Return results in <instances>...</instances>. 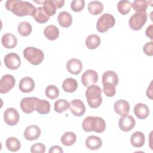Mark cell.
<instances>
[{
  "label": "cell",
  "instance_id": "cell-4",
  "mask_svg": "<svg viewBox=\"0 0 153 153\" xmlns=\"http://www.w3.org/2000/svg\"><path fill=\"white\" fill-rule=\"evenodd\" d=\"M23 56L32 65H38L43 61L44 54L39 48L27 47L23 50Z\"/></svg>",
  "mask_w": 153,
  "mask_h": 153
},
{
  "label": "cell",
  "instance_id": "cell-8",
  "mask_svg": "<svg viewBox=\"0 0 153 153\" xmlns=\"http://www.w3.org/2000/svg\"><path fill=\"white\" fill-rule=\"evenodd\" d=\"M136 124L134 118L130 115H122L118 121V126L121 130L127 132L132 130Z\"/></svg>",
  "mask_w": 153,
  "mask_h": 153
},
{
  "label": "cell",
  "instance_id": "cell-45",
  "mask_svg": "<svg viewBox=\"0 0 153 153\" xmlns=\"http://www.w3.org/2000/svg\"><path fill=\"white\" fill-rule=\"evenodd\" d=\"M54 1L57 6V8H60L62 7L65 4V1L63 0H54Z\"/></svg>",
  "mask_w": 153,
  "mask_h": 153
},
{
  "label": "cell",
  "instance_id": "cell-15",
  "mask_svg": "<svg viewBox=\"0 0 153 153\" xmlns=\"http://www.w3.org/2000/svg\"><path fill=\"white\" fill-rule=\"evenodd\" d=\"M68 71L73 75H78L82 69V62L78 59L69 60L66 65Z\"/></svg>",
  "mask_w": 153,
  "mask_h": 153
},
{
  "label": "cell",
  "instance_id": "cell-17",
  "mask_svg": "<svg viewBox=\"0 0 153 153\" xmlns=\"http://www.w3.org/2000/svg\"><path fill=\"white\" fill-rule=\"evenodd\" d=\"M134 114L140 120L146 118L149 114V109L147 105L142 103H137L134 107Z\"/></svg>",
  "mask_w": 153,
  "mask_h": 153
},
{
  "label": "cell",
  "instance_id": "cell-22",
  "mask_svg": "<svg viewBox=\"0 0 153 153\" xmlns=\"http://www.w3.org/2000/svg\"><path fill=\"white\" fill-rule=\"evenodd\" d=\"M85 145L89 149L96 150L102 146V140L98 136H90L85 140Z\"/></svg>",
  "mask_w": 153,
  "mask_h": 153
},
{
  "label": "cell",
  "instance_id": "cell-6",
  "mask_svg": "<svg viewBox=\"0 0 153 153\" xmlns=\"http://www.w3.org/2000/svg\"><path fill=\"white\" fill-rule=\"evenodd\" d=\"M147 17L146 11L135 13L129 19L128 25L130 27L134 30H140L146 23Z\"/></svg>",
  "mask_w": 153,
  "mask_h": 153
},
{
  "label": "cell",
  "instance_id": "cell-1",
  "mask_svg": "<svg viewBox=\"0 0 153 153\" xmlns=\"http://www.w3.org/2000/svg\"><path fill=\"white\" fill-rule=\"evenodd\" d=\"M5 5L8 11L19 17L26 16L33 17L36 10L31 3L21 0H8L6 1Z\"/></svg>",
  "mask_w": 153,
  "mask_h": 153
},
{
  "label": "cell",
  "instance_id": "cell-44",
  "mask_svg": "<svg viewBox=\"0 0 153 153\" xmlns=\"http://www.w3.org/2000/svg\"><path fill=\"white\" fill-rule=\"evenodd\" d=\"M152 82L151 81L150 84H149V87L147 88L146 90V96L148 98H149L150 99H152Z\"/></svg>",
  "mask_w": 153,
  "mask_h": 153
},
{
  "label": "cell",
  "instance_id": "cell-35",
  "mask_svg": "<svg viewBox=\"0 0 153 153\" xmlns=\"http://www.w3.org/2000/svg\"><path fill=\"white\" fill-rule=\"evenodd\" d=\"M69 108V103L65 99H59L54 103V109L57 113H62Z\"/></svg>",
  "mask_w": 153,
  "mask_h": 153
},
{
  "label": "cell",
  "instance_id": "cell-2",
  "mask_svg": "<svg viewBox=\"0 0 153 153\" xmlns=\"http://www.w3.org/2000/svg\"><path fill=\"white\" fill-rule=\"evenodd\" d=\"M82 127V129L87 132L93 131L100 133L105 130L106 123L101 117L88 116L83 120Z\"/></svg>",
  "mask_w": 153,
  "mask_h": 153
},
{
  "label": "cell",
  "instance_id": "cell-7",
  "mask_svg": "<svg viewBox=\"0 0 153 153\" xmlns=\"http://www.w3.org/2000/svg\"><path fill=\"white\" fill-rule=\"evenodd\" d=\"M5 66L11 70L17 69L21 65V59L19 56L14 53L7 54L4 59Z\"/></svg>",
  "mask_w": 153,
  "mask_h": 153
},
{
  "label": "cell",
  "instance_id": "cell-27",
  "mask_svg": "<svg viewBox=\"0 0 153 153\" xmlns=\"http://www.w3.org/2000/svg\"><path fill=\"white\" fill-rule=\"evenodd\" d=\"M63 90L68 93L74 92L78 88L76 80L72 78H68L64 80L62 84Z\"/></svg>",
  "mask_w": 153,
  "mask_h": 153
},
{
  "label": "cell",
  "instance_id": "cell-40",
  "mask_svg": "<svg viewBox=\"0 0 153 153\" xmlns=\"http://www.w3.org/2000/svg\"><path fill=\"white\" fill-rule=\"evenodd\" d=\"M46 148L44 144L41 143H36L31 146L30 152L32 153H44L45 152Z\"/></svg>",
  "mask_w": 153,
  "mask_h": 153
},
{
  "label": "cell",
  "instance_id": "cell-30",
  "mask_svg": "<svg viewBox=\"0 0 153 153\" xmlns=\"http://www.w3.org/2000/svg\"><path fill=\"white\" fill-rule=\"evenodd\" d=\"M42 8L48 16H52L56 13L57 6L54 0H46L43 2Z\"/></svg>",
  "mask_w": 153,
  "mask_h": 153
},
{
  "label": "cell",
  "instance_id": "cell-16",
  "mask_svg": "<svg viewBox=\"0 0 153 153\" xmlns=\"http://www.w3.org/2000/svg\"><path fill=\"white\" fill-rule=\"evenodd\" d=\"M19 88L23 93H30L35 88V82L30 77H24L20 80Z\"/></svg>",
  "mask_w": 153,
  "mask_h": 153
},
{
  "label": "cell",
  "instance_id": "cell-21",
  "mask_svg": "<svg viewBox=\"0 0 153 153\" xmlns=\"http://www.w3.org/2000/svg\"><path fill=\"white\" fill-rule=\"evenodd\" d=\"M145 142V137L142 131H135L130 137V143L135 148H141L143 146Z\"/></svg>",
  "mask_w": 153,
  "mask_h": 153
},
{
  "label": "cell",
  "instance_id": "cell-14",
  "mask_svg": "<svg viewBox=\"0 0 153 153\" xmlns=\"http://www.w3.org/2000/svg\"><path fill=\"white\" fill-rule=\"evenodd\" d=\"M41 129L36 125H30L27 126L24 131V137L27 140H35L40 136Z\"/></svg>",
  "mask_w": 153,
  "mask_h": 153
},
{
  "label": "cell",
  "instance_id": "cell-29",
  "mask_svg": "<svg viewBox=\"0 0 153 153\" xmlns=\"http://www.w3.org/2000/svg\"><path fill=\"white\" fill-rule=\"evenodd\" d=\"M76 140V134L72 131L65 132L61 137L62 143L65 146H71L75 143Z\"/></svg>",
  "mask_w": 153,
  "mask_h": 153
},
{
  "label": "cell",
  "instance_id": "cell-24",
  "mask_svg": "<svg viewBox=\"0 0 153 153\" xmlns=\"http://www.w3.org/2000/svg\"><path fill=\"white\" fill-rule=\"evenodd\" d=\"M44 34L48 39L50 41H54L59 37V30L57 26L55 25H50L45 28L44 30Z\"/></svg>",
  "mask_w": 153,
  "mask_h": 153
},
{
  "label": "cell",
  "instance_id": "cell-12",
  "mask_svg": "<svg viewBox=\"0 0 153 153\" xmlns=\"http://www.w3.org/2000/svg\"><path fill=\"white\" fill-rule=\"evenodd\" d=\"M19 114L16 109L9 108L7 109L4 113V121L8 126H15L19 121Z\"/></svg>",
  "mask_w": 153,
  "mask_h": 153
},
{
  "label": "cell",
  "instance_id": "cell-13",
  "mask_svg": "<svg viewBox=\"0 0 153 153\" xmlns=\"http://www.w3.org/2000/svg\"><path fill=\"white\" fill-rule=\"evenodd\" d=\"M71 112L76 117H81L85 112V107L82 101L79 99H74L69 103Z\"/></svg>",
  "mask_w": 153,
  "mask_h": 153
},
{
  "label": "cell",
  "instance_id": "cell-5",
  "mask_svg": "<svg viewBox=\"0 0 153 153\" xmlns=\"http://www.w3.org/2000/svg\"><path fill=\"white\" fill-rule=\"evenodd\" d=\"M115 24L114 17L110 14L105 13L99 18L96 23V28L99 32L104 33L109 29L114 27Z\"/></svg>",
  "mask_w": 153,
  "mask_h": 153
},
{
  "label": "cell",
  "instance_id": "cell-10",
  "mask_svg": "<svg viewBox=\"0 0 153 153\" xmlns=\"http://www.w3.org/2000/svg\"><path fill=\"white\" fill-rule=\"evenodd\" d=\"M38 98L35 97H26L23 98L20 103V108L26 114H30L36 110Z\"/></svg>",
  "mask_w": 153,
  "mask_h": 153
},
{
  "label": "cell",
  "instance_id": "cell-11",
  "mask_svg": "<svg viewBox=\"0 0 153 153\" xmlns=\"http://www.w3.org/2000/svg\"><path fill=\"white\" fill-rule=\"evenodd\" d=\"M81 80L83 85L85 87H88L95 84L97 82L98 74L93 69H88L83 73Z\"/></svg>",
  "mask_w": 153,
  "mask_h": 153
},
{
  "label": "cell",
  "instance_id": "cell-20",
  "mask_svg": "<svg viewBox=\"0 0 153 153\" xmlns=\"http://www.w3.org/2000/svg\"><path fill=\"white\" fill-rule=\"evenodd\" d=\"M102 83L109 84L116 87L118 83V76L117 74L112 71H108L103 73L102 75Z\"/></svg>",
  "mask_w": 153,
  "mask_h": 153
},
{
  "label": "cell",
  "instance_id": "cell-36",
  "mask_svg": "<svg viewBox=\"0 0 153 153\" xmlns=\"http://www.w3.org/2000/svg\"><path fill=\"white\" fill-rule=\"evenodd\" d=\"M45 93L48 98L51 100H54L59 97V90L56 85H49L46 87Z\"/></svg>",
  "mask_w": 153,
  "mask_h": 153
},
{
  "label": "cell",
  "instance_id": "cell-31",
  "mask_svg": "<svg viewBox=\"0 0 153 153\" xmlns=\"http://www.w3.org/2000/svg\"><path fill=\"white\" fill-rule=\"evenodd\" d=\"M5 145L7 149L12 152L18 151L21 147L20 142L14 137H8L5 141Z\"/></svg>",
  "mask_w": 153,
  "mask_h": 153
},
{
  "label": "cell",
  "instance_id": "cell-41",
  "mask_svg": "<svg viewBox=\"0 0 153 153\" xmlns=\"http://www.w3.org/2000/svg\"><path fill=\"white\" fill-rule=\"evenodd\" d=\"M143 51L146 54L147 56H151L153 55V45H152V41H150L148 42H146L143 47Z\"/></svg>",
  "mask_w": 153,
  "mask_h": 153
},
{
  "label": "cell",
  "instance_id": "cell-3",
  "mask_svg": "<svg viewBox=\"0 0 153 153\" xmlns=\"http://www.w3.org/2000/svg\"><path fill=\"white\" fill-rule=\"evenodd\" d=\"M102 90L96 85H92L88 87L85 91V97L87 103L91 108H97L100 106L102 102Z\"/></svg>",
  "mask_w": 153,
  "mask_h": 153
},
{
  "label": "cell",
  "instance_id": "cell-42",
  "mask_svg": "<svg viewBox=\"0 0 153 153\" xmlns=\"http://www.w3.org/2000/svg\"><path fill=\"white\" fill-rule=\"evenodd\" d=\"M63 151L62 148L58 145H54L51 146L48 151L49 153H62Z\"/></svg>",
  "mask_w": 153,
  "mask_h": 153
},
{
  "label": "cell",
  "instance_id": "cell-37",
  "mask_svg": "<svg viewBox=\"0 0 153 153\" xmlns=\"http://www.w3.org/2000/svg\"><path fill=\"white\" fill-rule=\"evenodd\" d=\"M148 6V1L145 0H136L131 4V7L137 12L146 11Z\"/></svg>",
  "mask_w": 153,
  "mask_h": 153
},
{
  "label": "cell",
  "instance_id": "cell-26",
  "mask_svg": "<svg viewBox=\"0 0 153 153\" xmlns=\"http://www.w3.org/2000/svg\"><path fill=\"white\" fill-rule=\"evenodd\" d=\"M101 40L100 37L95 34H91L87 36L85 40V45L90 50L97 48L100 44Z\"/></svg>",
  "mask_w": 153,
  "mask_h": 153
},
{
  "label": "cell",
  "instance_id": "cell-18",
  "mask_svg": "<svg viewBox=\"0 0 153 153\" xmlns=\"http://www.w3.org/2000/svg\"><path fill=\"white\" fill-rule=\"evenodd\" d=\"M114 109L115 112L120 115L127 114L130 111V105L127 101L120 99L116 101L114 105Z\"/></svg>",
  "mask_w": 153,
  "mask_h": 153
},
{
  "label": "cell",
  "instance_id": "cell-32",
  "mask_svg": "<svg viewBox=\"0 0 153 153\" xmlns=\"http://www.w3.org/2000/svg\"><path fill=\"white\" fill-rule=\"evenodd\" d=\"M19 33L23 36H27L29 35L32 30V27L30 23L23 21L20 22L17 27Z\"/></svg>",
  "mask_w": 153,
  "mask_h": 153
},
{
  "label": "cell",
  "instance_id": "cell-43",
  "mask_svg": "<svg viewBox=\"0 0 153 153\" xmlns=\"http://www.w3.org/2000/svg\"><path fill=\"white\" fill-rule=\"evenodd\" d=\"M152 29H153V25H149L146 29L145 31V34L146 35V36H148V38H149L151 39H152V34H153V31H152Z\"/></svg>",
  "mask_w": 153,
  "mask_h": 153
},
{
  "label": "cell",
  "instance_id": "cell-19",
  "mask_svg": "<svg viewBox=\"0 0 153 153\" xmlns=\"http://www.w3.org/2000/svg\"><path fill=\"white\" fill-rule=\"evenodd\" d=\"M2 45L6 48H13L17 44V38L11 33L4 34L1 38Z\"/></svg>",
  "mask_w": 153,
  "mask_h": 153
},
{
  "label": "cell",
  "instance_id": "cell-25",
  "mask_svg": "<svg viewBox=\"0 0 153 153\" xmlns=\"http://www.w3.org/2000/svg\"><path fill=\"white\" fill-rule=\"evenodd\" d=\"M36 111L38 113L42 115L49 113L50 111V102L46 100L38 98L36 105Z\"/></svg>",
  "mask_w": 153,
  "mask_h": 153
},
{
  "label": "cell",
  "instance_id": "cell-38",
  "mask_svg": "<svg viewBox=\"0 0 153 153\" xmlns=\"http://www.w3.org/2000/svg\"><path fill=\"white\" fill-rule=\"evenodd\" d=\"M85 6L84 0H74L71 4V9L75 12H79L83 10Z\"/></svg>",
  "mask_w": 153,
  "mask_h": 153
},
{
  "label": "cell",
  "instance_id": "cell-39",
  "mask_svg": "<svg viewBox=\"0 0 153 153\" xmlns=\"http://www.w3.org/2000/svg\"><path fill=\"white\" fill-rule=\"evenodd\" d=\"M103 91L107 97H112L116 93L115 87L108 84H103Z\"/></svg>",
  "mask_w": 153,
  "mask_h": 153
},
{
  "label": "cell",
  "instance_id": "cell-33",
  "mask_svg": "<svg viewBox=\"0 0 153 153\" xmlns=\"http://www.w3.org/2000/svg\"><path fill=\"white\" fill-rule=\"evenodd\" d=\"M131 8V2L129 1L123 0L120 1L117 4V9L118 12L123 14L126 15L128 14Z\"/></svg>",
  "mask_w": 153,
  "mask_h": 153
},
{
  "label": "cell",
  "instance_id": "cell-34",
  "mask_svg": "<svg viewBox=\"0 0 153 153\" xmlns=\"http://www.w3.org/2000/svg\"><path fill=\"white\" fill-rule=\"evenodd\" d=\"M33 17L39 23H45L50 19V17L45 14L42 7H41L36 8V13L33 16Z\"/></svg>",
  "mask_w": 153,
  "mask_h": 153
},
{
  "label": "cell",
  "instance_id": "cell-9",
  "mask_svg": "<svg viewBox=\"0 0 153 153\" xmlns=\"http://www.w3.org/2000/svg\"><path fill=\"white\" fill-rule=\"evenodd\" d=\"M16 79L12 75H4L0 80V93L5 94L8 93L15 85Z\"/></svg>",
  "mask_w": 153,
  "mask_h": 153
},
{
  "label": "cell",
  "instance_id": "cell-28",
  "mask_svg": "<svg viewBox=\"0 0 153 153\" xmlns=\"http://www.w3.org/2000/svg\"><path fill=\"white\" fill-rule=\"evenodd\" d=\"M103 10V5L98 1H94L88 4V11L92 15H98Z\"/></svg>",
  "mask_w": 153,
  "mask_h": 153
},
{
  "label": "cell",
  "instance_id": "cell-23",
  "mask_svg": "<svg viewBox=\"0 0 153 153\" xmlns=\"http://www.w3.org/2000/svg\"><path fill=\"white\" fill-rule=\"evenodd\" d=\"M57 20L61 26L63 27H69L72 24V17L69 13L67 11H62L58 15Z\"/></svg>",
  "mask_w": 153,
  "mask_h": 153
}]
</instances>
